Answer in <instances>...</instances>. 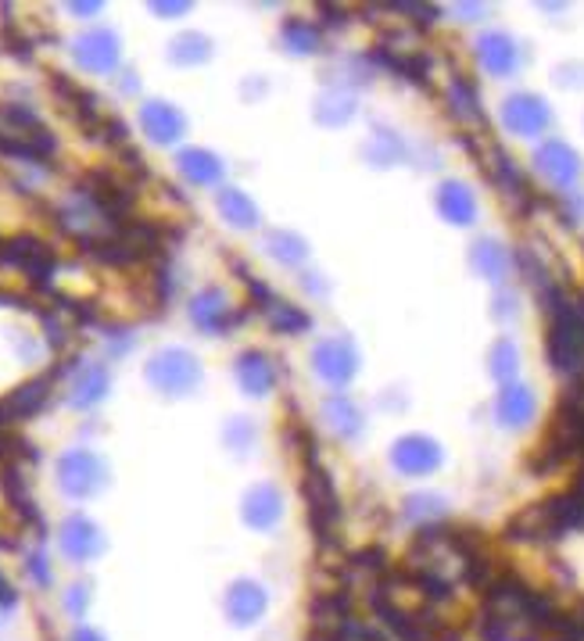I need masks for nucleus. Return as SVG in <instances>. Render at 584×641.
Wrapping results in <instances>:
<instances>
[{
    "label": "nucleus",
    "instance_id": "7",
    "mask_svg": "<svg viewBox=\"0 0 584 641\" xmlns=\"http://www.w3.org/2000/svg\"><path fill=\"white\" fill-rule=\"evenodd\" d=\"M537 173H542L552 187H571V183L577 179V173H581V162H577V155L571 147H566L563 141H549L542 151H537Z\"/></svg>",
    "mask_w": 584,
    "mask_h": 641
},
{
    "label": "nucleus",
    "instance_id": "18",
    "mask_svg": "<svg viewBox=\"0 0 584 641\" xmlns=\"http://www.w3.org/2000/svg\"><path fill=\"white\" fill-rule=\"evenodd\" d=\"M438 208L441 216L455 223V226H467L473 223V211H478V201H473V194L463 187V183H444L438 190Z\"/></svg>",
    "mask_w": 584,
    "mask_h": 641
},
{
    "label": "nucleus",
    "instance_id": "36",
    "mask_svg": "<svg viewBox=\"0 0 584 641\" xmlns=\"http://www.w3.org/2000/svg\"><path fill=\"white\" fill-rule=\"evenodd\" d=\"M581 641H584V638H581Z\"/></svg>",
    "mask_w": 584,
    "mask_h": 641
},
{
    "label": "nucleus",
    "instance_id": "30",
    "mask_svg": "<svg viewBox=\"0 0 584 641\" xmlns=\"http://www.w3.org/2000/svg\"><path fill=\"white\" fill-rule=\"evenodd\" d=\"M491 359H495V365H491V373H495L499 380L510 376L516 370V348L510 341H499L495 351H491Z\"/></svg>",
    "mask_w": 584,
    "mask_h": 641
},
{
    "label": "nucleus",
    "instance_id": "29",
    "mask_svg": "<svg viewBox=\"0 0 584 641\" xmlns=\"http://www.w3.org/2000/svg\"><path fill=\"white\" fill-rule=\"evenodd\" d=\"M287 43L295 51H316L319 48V33L313 25H305V22H287Z\"/></svg>",
    "mask_w": 584,
    "mask_h": 641
},
{
    "label": "nucleus",
    "instance_id": "23",
    "mask_svg": "<svg viewBox=\"0 0 584 641\" xmlns=\"http://www.w3.org/2000/svg\"><path fill=\"white\" fill-rule=\"evenodd\" d=\"M219 211L226 216L229 226H237V230H244V226H255V205L248 201V194H240V190H223L219 194Z\"/></svg>",
    "mask_w": 584,
    "mask_h": 641
},
{
    "label": "nucleus",
    "instance_id": "1",
    "mask_svg": "<svg viewBox=\"0 0 584 641\" xmlns=\"http://www.w3.org/2000/svg\"><path fill=\"white\" fill-rule=\"evenodd\" d=\"M552 330H549V359L563 373L584 370V304H571L556 291H549Z\"/></svg>",
    "mask_w": 584,
    "mask_h": 641
},
{
    "label": "nucleus",
    "instance_id": "33",
    "mask_svg": "<svg viewBox=\"0 0 584 641\" xmlns=\"http://www.w3.org/2000/svg\"><path fill=\"white\" fill-rule=\"evenodd\" d=\"M75 595H69V609L72 613H83V606H86V588H72Z\"/></svg>",
    "mask_w": 584,
    "mask_h": 641
},
{
    "label": "nucleus",
    "instance_id": "27",
    "mask_svg": "<svg viewBox=\"0 0 584 641\" xmlns=\"http://www.w3.org/2000/svg\"><path fill=\"white\" fill-rule=\"evenodd\" d=\"M273 327L284 333H298L309 327V316L298 312L295 304H287V301H273Z\"/></svg>",
    "mask_w": 584,
    "mask_h": 641
},
{
    "label": "nucleus",
    "instance_id": "17",
    "mask_svg": "<svg viewBox=\"0 0 584 641\" xmlns=\"http://www.w3.org/2000/svg\"><path fill=\"white\" fill-rule=\"evenodd\" d=\"M478 58L491 75H510L516 69V48L505 33H488L478 48Z\"/></svg>",
    "mask_w": 584,
    "mask_h": 641
},
{
    "label": "nucleus",
    "instance_id": "26",
    "mask_svg": "<svg viewBox=\"0 0 584 641\" xmlns=\"http://www.w3.org/2000/svg\"><path fill=\"white\" fill-rule=\"evenodd\" d=\"M104 370H86L80 384L72 387V405H90V402H98L101 399V391H104Z\"/></svg>",
    "mask_w": 584,
    "mask_h": 641
},
{
    "label": "nucleus",
    "instance_id": "13",
    "mask_svg": "<svg viewBox=\"0 0 584 641\" xmlns=\"http://www.w3.org/2000/svg\"><path fill=\"white\" fill-rule=\"evenodd\" d=\"M75 61L90 72H107L119 61V48L112 33H86L75 43Z\"/></svg>",
    "mask_w": 584,
    "mask_h": 641
},
{
    "label": "nucleus",
    "instance_id": "35",
    "mask_svg": "<svg viewBox=\"0 0 584 641\" xmlns=\"http://www.w3.org/2000/svg\"><path fill=\"white\" fill-rule=\"evenodd\" d=\"M69 641H104V638H101L98 631H90V628H80V631H75Z\"/></svg>",
    "mask_w": 584,
    "mask_h": 641
},
{
    "label": "nucleus",
    "instance_id": "5",
    "mask_svg": "<svg viewBox=\"0 0 584 641\" xmlns=\"http://www.w3.org/2000/svg\"><path fill=\"white\" fill-rule=\"evenodd\" d=\"M391 463H395L398 469H402V473H409V477H423V473L438 469V463H441V448H438L430 437L412 434V437H402V441H398V445H395Z\"/></svg>",
    "mask_w": 584,
    "mask_h": 641
},
{
    "label": "nucleus",
    "instance_id": "22",
    "mask_svg": "<svg viewBox=\"0 0 584 641\" xmlns=\"http://www.w3.org/2000/svg\"><path fill=\"white\" fill-rule=\"evenodd\" d=\"M191 316L194 323L202 330H219L223 327V316H226V304H223V294L219 291H202L191 304Z\"/></svg>",
    "mask_w": 584,
    "mask_h": 641
},
{
    "label": "nucleus",
    "instance_id": "14",
    "mask_svg": "<svg viewBox=\"0 0 584 641\" xmlns=\"http://www.w3.org/2000/svg\"><path fill=\"white\" fill-rule=\"evenodd\" d=\"M510 534H513V538H560L563 530L556 524V516H552L549 502H537V506H531L520 516H513Z\"/></svg>",
    "mask_w": 584,
    "mask_h": 641
},
{
    "label": "nucleus",
    "instance_id": "31",
    "mask_svg": "<svg viewBox=\"0 0 584 641\" xmlns=\"http://www.w3.org/2000/svg\"><path fill=\"white\" fill-rule=\"evenodd\" d=\"M273 255L280 251V258H287V262H298V258L305 255V244L298 237H290V234H273Z\"/></svg>",
    "mask_w": 584,
    "mask_h": 641
},
{
    "label": "nucleus",
    "instance_id": "21",
    "mask_svg": "<svg viewBox=\"0 0 584 641\" xmlns=\"http://www.w3.org/2000/svg\"><path fill=\"white\" fill-rule=\"evenodd\" d=\"M180 173L187 176L191 183H219L223 165L215 155H208V151L194 147V151H183L180 155Z\"/></svg>",
    "mask_w": 584,
    "mask_h": 641
},
{
    "label": "nucleus",
    "instance_id": "10",
    "mask_svg": "<svg viewBox=\"0 0 584 641\" xmlns=\"http://www.w3.org/2000/svg\"><path fill=\"white\" fill-rule=\"evenodd\" d=\"M266 613V591L255 581H237L226 591V617L237 623V628H248L258 617Z\"/></svg>",
    "mask_w": 584,
    "mask_h": 641
},
{
    "label": "nucleus",
    "instance_id": "24",
    "mask_svg": "<svg viewBox=\"0 0 584 641\" xmlns=\"http://www.w3.org/2000/svg\"><path fill=\"white\" fill-rule=\"evenodd\" d=\"M473 266H478L488 280H502V272H505V251L499 248V244L481 240L478 248H473Z\"/></svg>",
    "mask_w": 584,
    "mask_h": 641
},
{
    "label": "nucleus",
    "instance_id": "28",
    "mask_svg": "<svg viewBox=\"0 0 584 641\" xmlns=\"http://www.w3.org/2000/svg\"><path fill=\"white\" fill-rule=\"evenodd\" d=\"M313 641H380L370 628H362L356 620H345L337 631H313Z\"/></svg>",
    "mask_w": 584,
    "mask_h": 641
},
{
    "label": "nucleus",
    "instance_id": "20",
    "mask_svg": "<svg viewBox=\"0 0 584 641\" xmlns=\"http://www.w3.org/2000/svg\"><path fill=\"white\" fill-rule=\"evenodd\" d=\"M237 373H240V384L248 387L252 394H266L273 387V380H276L273 362L266 355H258V351H252V355H240Z\"/></svg>",
    "mask_w": 584,
    "mask_h": 641
},
{
    "label": "nucleus",
    "instance_id": "25",
    "mask_svg": "<svg viewBox=\"0 0 584 641\" xmlns=\"http://www.w3.org/2000/svg\"><path fill=\"white\" fill-rule=\"evenodd\" d=\"M449 97H452V112L459 118H478L481 122V101H478V90H473L467 80H455L452 90H449Z\"/></svg>",
    "mask_w": 584,
    "mask_h": 641
},
{
    "label": "nucleus",
    "instance_id": "4",
    "mask_svg": "<svg viewBox=\"0 0 584 641\" xmlns=\"http://www.w3.org/2000/svg\"><path fill=\"white\" fill-rule=\"evenodd\" d=\"M301 495H305V502H309L313 527L319 530V538L327 541L330 538V524H334V516H337V495H334L330 477L319 466H309V473H305V484H301Z\"/></svg>",
    "mask_w": 584,
    "mask_h": 641
},
{
    "label": "nucleus",
    "instance_id": "3",
    "mask_svg": "<svg viewBox=\"0 0 584 641\" xmlns=\"http://www.w3.org/2000/svg\"><path fill=\"white\" fill-rule=\"evenodd\" d=\"M147 376L155 380L162 391L183 394V391H191L197 380H202V370H197V362L187 355V351L168 348V351H162V355H155V362L147 365Z\"/></svg>",
    "mask_w": 584,
    "mask_h": 641
},
{
    "label": "nucleus",
    "instance_id": "9",
    "mask_svg": "<svg viewBox=\"0 0 584 641\" xmlns=\"http://www.w3.org/2000/svg\"><path fill=\"white\" fill-rule=\"evenodd\" d=\"M502 122L510 126L513 133L520 136H537L545 126H549V108L545 101H537L531 94H520V97H510L502 108Z\"/></svg>",
    "mask_w": 584,
    "mask_h": 641
},
{
    "label": "nucleus",
    "instance_id": "32",
    "mask_svg": "<svg viewBox=\"0 0 584 641\" xmlns=\"http://www.w3.org/2000/svg\"><path fill=\"white\" fill-rule=\"evenodd\" d=\"M412 520H427V516H441V498H409V509H406Z\"/></svg>",
    "mask_w": 584,
    "mask_h": 641
},
{
    "label": "nucleus",
    "instance_id": "16",
    "mask_svg": "<svg viewBox=\"0 0 584 641\" xmlns=\"http://www.w3.org/2000/svg\"><path fill=\"white\" fill-rule=\"evenodd\" d=\"M244 520H248L252 527H258V530L273 527L276 520H280V495H276L269 484L252 487L248 498H244Z\"/></svg>",
    "mask_w": 584,
    "mask_h": 641
},
{
    "label": "nucleus",
    "instance_id": "6",
    "mask_svg": "<svg viewBox=\"0 0 584 641\" xmlns=\"http://www.w3.org/2000/svg\"><path fill=\"white\" fill-rule=\"evenodd\" d=\"M0 258H8V262H14V266H22L33 280H48L51 266H54L48 244H40L37 237H14V240H8L4 248H0Z\"/></svg>",
    "mask_w": 584,
    "mask_h": 641
},
{
    "label": "nucleus",
    "instance_id": "19",
    "mask_svg": "<svg viewBox=\"0 0 584 641\" xmlns=\"http://www.w3.org/2000/svg\"><path fill=\"white\" fill-rule=\"evenodd\" d=\"M531 416H534V394L527 387H520V384L502 387V394H499V420L505 426H524Z\"/></svg>",
    "mask_w": 584,
    "mask_h": 641
},
{
    "label": "nucleus",
    "instance_id": "11",
    "mask_svg": "<svg viewBox=\"0 0 584 641\" xmlns=\"http://www.w3.org/2000/svg\"><path fill=\"white\" fill-rule=\"evenodd\" d=\"M316 370L327 376L330 384H345V380L356 373V351H351V344L341 338L322 341L316 351Z\"/></svg>",
    "mask_w": 584,
    "mask_h": 641
},
{
    "label": "nucleus",
    "instance_id": "2",
    "mask_svg": "<svg viewBox=\"0 0 584 641\" xmlns=\"http://www.w3.org/2000/svg\"><path fill=\"white\" fill-rule=\"evenodd\" d=\"M0 151L22 158H40L54 151V136L25 108H0Z\"/></svg>",
    "mask_w": 584,
    "mask_h": 641
},
{
    "label": "nucleus",
    "instance_id": "15",
    "mask_svg": "<svg viewBox=\"0 0 584 641\" xmlns=\"http://www.w3.org/2000/svg\"><path fill=\"white\" fill-rule=\"evenodd\" d=\"M141 122H144V130H147L151 141H158V144L176 141V136L183 133V115L173 108V104H165V101H151V104H144Z\"/></svg>",
    "mask_w": 584,
    "mask_h": 641
},
{
    "label": "nucleus",
    "instance_id": "12",
    "mask_svg": "<svg viewBox=\"0 0 584 641\" xmlns=\"http://www.w3.org/2000/svg\"><path fill=\"white\" fill-rule=\"evenodd\" d=\"M101 534L98 527L86 520V516H72V520L65 524V530H61V548H65V556L83 562V559H94L101 552Z\"/></svg>",
    "mask_w": 584,
    "mask_h": 641
},
{
    "label": "nucleus",
    "instance_id": "8",
    "mask_svg": "<svg viewBox=\"0 0 584 641\" xmlns=\"http://www.w3.org/2000/svg\"><path fill=\"white\" fill-rule=\"evenodd\" d=\"M61 473V487L69 495H90L101 487V463L90 452H69L58 466Z\"/></svg>",
    "mask_w": 584,
    "mask_h": 641
},
{
    "label": "nucleus",
    "instance_id": "34",
    "mask_svg": "<svg viewBox=\"0 0 584 641\" xmlns=\"http://www.w3.org/2000/svg\"><path fill=\"white\" fill-rule=\"evenodd\" d=\"M0 606H14V591H11V585L4 581V573H0Z\"/></svg>",
    "mask_w": 584,
    "mask_h": 641
}]
</instances>
